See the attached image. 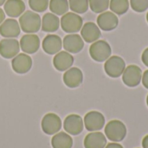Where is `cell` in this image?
<instances>
[{"label":"cell","instance_id":"obj_1","mask_svg":"<svg viewBox=\"0 0 148 148\" xmlns=\"http://www.w3.org/2000/svg\"><path fill=\"white\" fill-rule=\"evenodd\" d=\"M19 25L23 32L28 34H34L37 32L41 28V16L34 11L27 10L20 16Z\"/></svg>","mask_w":148,"mask_h":148},{"label":"cell","instance_id":"obj_2","mask_svg":"<svg viewBox=\"0 0 148 148\" xmlns=\"http://www.w3.org/2000/svg\"><path fill=\"white\" fill-rule=\"evenodd\" d=\"M105 134L113 142L122 141L127 136V127L121 121H110L105 127Z\"/></svg>","mask_w":148,"mask_h":148},{"label":"cell","instance_id":"obj_3","mask_svg":"<svg viewBox=\"0 0 148 148\" xmlns=\"http://www.w3.org/2000/svg\"><path fill=\"white\" fill-rule=\"evenodd\" d=\"M112 54L109 43L104 40H97L91 44L89 48V55L93 60L98 62H106Z\"/></svg>","mask_w":148,"mask_h":148},{"label":"cell","instance_id":"obj_4","mask_svg":"<svg viewBox=\"0 0 148 148\" xmlns=\"http://www.w3.org/2000/svg\"><path fill=\"white\" fill-rule=\"evenodd\" d=\"M83 25L82 16L75 12H67L61 18V27L63 31L74 34L81 30Z\"/></svg>","mask_w":148,"mask_h":148},{"label":"cell","instance_id":"obj_5","mask_svg":"<svg viewBox=\"0 0 148 148\" xmlns=\"http://www.w3.org/2000/svg\"><path fill=\"white\" fill-rule=\"evenodd\" d=\"M126 69L125 61L118 56H110L104 64L106 74L111 78H118L121 76Z\"/></svg>","mask_w":148,"mask_h":148},{"label":"cell","instance_id":"obj_6","mask_svg":"<svg viewBox=\"0 0 148 148\" xmlns=\"http://www.w3.org/2000/svg\"><path fill=\"white\" fill-rule=\"evenodd\" d=\"M142 79V71L141 69L134 64L126 67L122 74V81L124 84L129 88L137 87Z\"/></svg>","mask_w":148,"mask_h":148},{"label":"cell","instance_id":"obj_7","mask_svg":"<svg viewBox=\"0 0 148 148\" xmlns=\"http://www.w3.org/2000/svg\"><path fill=\"white\" fill-rule=\"evenodd\" d=\"M84 126L89 132L100 131L105 126V117L98 111H90L84 116Z\"/></svg>","mask_w":148,"mask_h":148},{"label":"cell","instance_id":"obj_8","mask_svg":"<svg viewBox=\"0 0 148 148\" xmlns=\"http://www.w3.org/2000/svg\"><path fill=\"white\" fill-rule=\"evenodd\" d=\"M42 129L48 135L57 134L62 128V121L60 117L53 113H49L44 115L42 120Z\"/></svg>","mask_w":148,"mask_h":148},{"label":"cell","instance_id":"obj_9","mask_svg":"<svg viewBox=\"0 0 148 148\" xmlns=\"http://www.w3.org/2000/svg\"><path fill=\"white\" fill-rule=\"evenodd\" d=\"M20 44L14 38H5L0 41V56L5 59L14 58L18 55Z\"/></svg>","mask_w":148,"mask_h":148},{"label":"cell","instance_id":"obj_10","mask_svg":"<svg viewBox=\"0 0 148 148\" xmlns=\"http://www.w3.org/2000/svg\"><path fill=\"white\" fill-rule=\"evenodd\" d=\"M98 27L104 31H111L117 28L119 24V18L112 11H104L97 17Z\"/></svg>","mask_w":148,"mask_h":148},{"label":"cell","instance_id":"obj_11","mask_svg":"<svg viewBox=\"0 0 148 148\" xmlns=\"http://www.w3.org/2000/svg\"><path fill=\"white\" fill-rule=\"evenodd\" d=\"M83 120L78 114L68 115L63 122L64 130L71 135H78L83 131Z\"/></svg>","mask_w":148,"mask_h":148},{"label":"cell","instance_id":"obj_12","mask_svg":"<svg viewBox=\"0 0 148 148\" xmlns=\"http://www.w3.org/2000/svg\"><path fill=\"white\" fill-rule=\"evenodd\" d=\"M62 46L67 52L76 54L82 50L84 47V41L82 36L77 34H69L64 36Z\"/></svg>","mask_w":148,"mask_h":148},{"label":"cell","instance_id":"obj_13","mask_svg":"<svg viewBox=\"0 0 148 148\" xmlns=\"http://www.w3.org/2000/svg\"><path fill=\"white\" fill-rule=\"evenodd\" d=\"M32 66V59L24 53L16 55L11 62L13 70L17 74H25L30 70Z\"/></svg>","mask_w":148,"mask_h":148},{"label":"cell","instance_id":"obj_14","mask_svg":"<svg viewBox=\"0 0 148 148\" xmlns=\"http://www.w3.org/2000/svg\"><path fill=\"white\" fill-rule=\"evenodd\" d=\"M101 36V29L93 22H88L81 29V36L86 42L91 43L96 42Z\"/></svg>","mask_w":148,"mask_h":148},{"label":"cell","instance_id":"obj_15","mask_svg":"<svg viewBox=\"0 0 148 148\" xmlns=\"http://www.w3.org/2000/svg\"><path fill=\"white\" fill-rule=\"evenodd\" d=\"M83 82L82 71L75 67L69 69L63 75V82L65 85L70 88H78Z\"/></svg>","mask_w":148,"mask_h":148},{"label":"cell","instance_id":"obj_16","mask_svg":"<svg viewBox=\"0 0 148 148\" xmlns=\"http://www.w3.org/2000/svg\"><path fill=\"white\" fill-rule=\"evenodd\" d=\"M20 34L19 23L13 18H8L0 24V35L5 38H15Z\"/></svg>","mask_w":148,"mask_h":148},{"label":"cell","instance_id":"obj_17","mask_svg":"<svg viewBox=\"0 0 148 148\" xmlns=\"http://www.w3.org/2000/svg\"><path fill=\"white\" fill-rule=\"evenodd\" d=\"M42 49L49 55H55L60 52L62 47V41L57 35H48L44 37L42 43Z\"/></svg>","mask_w":148,"mask_h":148},{"label":"cell","instance_id":"obj_18","mask_svg":"<svg viewBox=\"0 0 148 148\" xmlns=\"http://www.w3.org/2000/svg\"><path fill=\"white\" fill-rule=\"evenodd\" d=\"M21 49L27 54L36 53L40 47V39L35 34H26L20 40Z\"/></svg>","mask_w":148,"mask_h":148},{"label":"cell","instance_id":"obj_19","mask_svg":"<svg viewBox=\"0 0 148 148\" xmlns=\"http://www.w3.org/2000/svg\"><path fill=\"white\" fill-rule=\"evenodd\" d=\"M74 63V57L67 51L58 52L53 58V65L58 71H66Z\"/></svg>","mask_w":148,"mask_h":148},{"label":"cell","instance_id":"obj_20","mask_svg":"<svg viewBox=\"0 0 148 148\" xmlns=\"http://www.w3.org/2000/svg\"><path fill=\"white\" fill-rule=\"evenodd\" d=\"M83 144L85 148H105L107 138L101 132H93L85 137Z\"/></svg>","mask_w":148,"mask_h":148},{"label":"cell","instance_id":"obj_21","mask_svg":"<svg viewBox=\"0 0 148 148\" xmlns=\"http://www.w3.org/2000/svg\"><path fill=\"white\" fill-rule=\"evenodd\" d=\"M4 12L10 17H18L25 10V4L23 0H6L3 4Z\"/></svg>","mask_w":148,"mask_h":148},{"label":"cell","instance_id":"obj_22","mask_svg":"<svg viewBox=\"0 0 148 148\" xmlns=\"http://www.w3.org/2000/svg\"><path fill=\"white\" fill-rule=\"evenodd\" d=\"M42 29L45 32H55L59 29L60 20L53 13H46L42 19Z\"/></svg>","mask_w":148,"mask_h":148},{"label":"cell","instance_id":"obj_23","mask_svg":"<svg viewBox=\"0 0 148 148\" xmlns=\"http://www.w3.org/2000/svg\"><path fill=\"white\" fill-rule=\"evenodd\" d=\"M51 145L53 148H72L73 139L69 134L61 132L53 136L51 139Z\"/></svg>","mask_w":148,"mask_h":148},{"label":"cell","instance_id":"obj_24","mask_svg":"<svg viewBox=\"0 0 148 148\" xmlns=\"http://www.w3.org/2000/svg\"><path fill=\"white\" fill-rule=\"evenodd\" d=\"M49 5L50 11L57 16L66 14L69 8L68 0H50Z\"/></svg>","mask_w":148,"mask_h":148},{"label":"cell","instance_id":"obj_25","mask_svg":"<svg viewBox=\"0 0 148 148\" xmlns=\"http://www.w3.org/2000/svg\"><path fill=\"white\" fill-rule=\"evenodd\" d=\"M130 3L128 0H110L109 8L112 12L121 16L127 12Z\"/></svg>","mask_w":148,"mask_h":148},{"label":"cell","instance_id":"obj_26","mask_svg":"<svg viewBox=\"0 0 148 148\" xmlns=\"http://www.w3.org/2000/svg\"><path fill=\"white\" fill-rule=\"evenodd\" d=\"M69 9L76 14H83L88 10V0H69Z\"/></svg>","mask_w":148,"mask_h":148},{"label":"cell","instance_id":"obj_27","mask_svg":"<svg viewBox=\"0 0 148 148\" xmlns=\"http://www.w3.org/2000/svg\"><path fill=\"white\" fill-rule=\"evenodd\" d=\"M110 0H88L91 10L95 13H102L109 7Z\"/></svg>","mask_w":148,"mask_h":148},{"label":"cell","instance_id":"obj_28","mask_svg":"<svg viewBox=\"0 0 148 148\" xmlns=\"http://www.w3.org/2000/svg\"><path fill=\"white\" fill-rule=\"evenodd\" d=\"M30 9L36 12H43L48 9L49 0H29Z\"/></svg>","mask_w":148,"mask_h":148},{"label":"cell","instance_id":"obj_29","mask_svg":"<svg viewBox=\"0 0 148 148\" xmlns=\"http://www.w3.org/2000/svg\"><path fill=\"white\" fill-rule=\"evenodd\" d=\"M132 9L136 12H144L148 9V0H130Z\"/></svg>","mask_w":148,"mask_h":148},{"label":"cell","instance_id":"obj_30","mask_svg":"<svg viewBox=\"0 0 148 148\" xmlns=\"http://www.w3.org/2000/svg\"><path fill=\"white\" fill-rule=\"evenodd\" d=\"M141 61L147 67H148V48L143 51L141 55Z\"/></svg>","mask_w":148,"mask_h":148},{"label":"cell","instance_id":"obj_31","mask_svg":"<svg viewBox=\"0 0 148 148\" xmlns=\"http://www.w3.org/2000/svg\"><path fill=\"white\" fill-rule=\"evenodd\" d=\"M141 81H142V84H143V86H144L146 88H147L148 89V69L147 70H146V71L143 73V75H142V79H141Z\"/></svg>","mask_w":148,"mask_h":148},{"label":"cell","instance_id":"obj_32","mask_svg":"<svg viewBox=\"0 0 148 148\" xmlns=\"http://www.w3.org/2000/svg\"><path fill=\"white\" fill-rule=\"evenodd\" d=\"M105 148H124L121 145H120V144H118V143H116V142H113V143H109V144H108Z\"/></svg>","mask_w":148,"mask_h":148},{"label":"cell","instance_id":"obj_33","mask_svg":"<svg viewBox=\"0 0 148 148\" xmlns=\"http://www.w3.org/2000/svg\"><path fill=\"white\" fill-rule=\"evenodd\" d=\"M142 147L148 148V134L144 137V139L142 140Z\"/></svg>","mask_w":148,"mask_h":148},{"label":"cell","instance_id":"obj_34","mask_svg":"<svg viewBox=\"0 0 148 148\" xmlns=\"http://www.w3.org/2000/svg\"><path fill=\"white\" fill-rule=\"evenodd\" d=\"M4 19H5V13H4V11L0 8V24L4 21Z\"/></svg>","mask_w":148,"mask_h":148},{"label":"cell","instance_id":"obj_35","mask_svg":"<svg viewBox=\"0 0 148 148\" xmlns=\"http://www.w3.org/2000/svg\"><path fill=\"white\" fill-rule=\"evenodd\" d=\"M5 2H6V0H0V6L3 5Z\"/></svg>","mask_w":148,"mask_h":148},{"label":"cell","instance_id":"obj_36","mask_svg":"<svg viewBox=\"0 0 148 148\" xmlns=\"http://www.w3.org/2000/svg\"><path fill=\"white\" fill-rule=\"evenodd\" d=\"M147 107H148V95H147Z\"/></svg>","mask_w":148,"mask_h":148},{"label":"cell","instance_id":"obj_37","mask_svg":"<svg viewBox=\"0 0 148 148\" xmlns=\"http://www.w3.org/2000/svg\"><path fill=\"white\" fill-rule=\"evenodd\" d=\"M147 23H148V12H147Z\"/></svg>","mask_w":148,"mask_h":148}]
</instances>
